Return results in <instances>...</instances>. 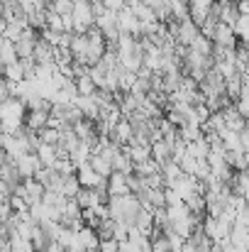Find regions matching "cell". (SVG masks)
<instances>
[{
	"label": "cell",
	"instance_id": "obj_1",
	"mask_svg": "<svg viewBox=\"0 0 249 252\" xmlns=\"http://www.w3.org/2000/svg\"><path fill=\"white\" fill-rule=\"evenodd\" d=\"M27 110H29V105H27L22 98H17V95L2 100V110H0V118H2V132H10V135H12V132H20V130L25 127Z\"/></svg>",
	"mask_w": 249,
	"mask_h": 252
},
{
	"label": "cell",
	"instance_id": "obj_2",
	"mask_svg": "<svg viewBox=\"0 0 249 252\" xmlns=\"http://www.w3.org/2000/svg\"><path fill=\"white\" fill-rule=\"evenodd\" d=\"M213 12H215V17H218L220 22H225V25H232V27H235V22L240 20L237 0H215V5H213Z\"/></svg>",
	"mask_w": 249,
	"mask_h": 252
},
{
	"label": "cell",
	"instance_id": "obj_3",
	"mask_svg": "<svg viewBox=\"0 0 249 252\" xmlns=\"http://www.w3.org/2000/svg\"><path fill=\"white\" fill-rule=\"evenodd\" d=\"M76 174H79V179H81L83 189H108V176L98 174L95 169L90 167V162H88V164H81Z\"/></svg>",
	"mask_w": 249,
	"mask_h": 252
},
{
	"label": "cell",
	"instance_id": "obj_4",
	"mask_svg": "<svg viewBox=\"0 0 249 252\" xmlns=\"http://www.w3.org/2000/svg\"><path fill=\"white\" fill-rule=\"evenodd\" d=\"M15 164H17V171H20L22 179H34L37 171L44 167L37 152H27V155H22L20 159H15Z\"/></svg>",
	"mask_w": 249,
	"mask_h": 252
},
{
	"label": "cell",
	"instance_id": "obj_5",
	"mask_svg": "<svg viewBox=\"0 0 249 252\" xmlns=\"http://www.w3.org/2000/svg\"><path fill=\"white\" fill-rule=\"evenodd\" d=\"M213 42H215V47H222V49H237V34H235L232 25L218 22V27L213 32Z\"/></svg>",
	"mask_w": 249,
	"mask_h": 252
},
{
	"label": "cell",
	"instance_id": "obj_6",
	"mask_svg": "<svg viewBox=\"0 0 249 252\" xmlns=\"http://www.w3.org/2000/svg\"><path fill=\"white\" fill-rule=\"evenodd\" d=\"M49 118H52V110H49V108H29V110H27L25 127L39 132V130H44V127L49 125Z\"/></svg>",
	"mask_w": 249,
	"mask_h": 252
},
{
	"label": "cell",
	"instance_id": "obj_7",
	"mask_svg": "<svg viewBox=\"0 0 249 252\" xmlns=\"http://www.w3.org/2000/svg\"><path fill=\"white\" fill-rule=\"evenodd\" d=\"M117 22H120V30L122 32L135 34V37H142V22H139V17L130 7H125V10L117 12Z\"/></svg>",
	"mask_w": 249,
	"mask_h": 252
},
{
	"label": "cell",
	"instance_id": "obj_8",
	"mask_svg": "<svg viewBox=\"0 0 249 252\" xmlns=\"http://www.w3.org/2000/svg\"><path fill=\"white\" fill-rule=\"evenodd\" d=\"M135 135H137V130H135V125H132L130 118H122V120L115 125V130L110 132V137H112L117 145H122V147H127V145L135 140Z\"/></svg>",
	"mask_w": 249,
	"mask_h": 252
},
{
	"label": "cell",
	"instance_id": "obj_9",
	"mask_svg": "<svg viewBox=\"0 0 249 252\" xmlns=\"http://www.w3.org/2000/svg\"><path fill=\"white\" fill-rule=\"evenodd\" d=\"M108 193H110V196H125V193H132V189H130V174L112 171V174L108 176Z\"/></svg>",
	"mask_w": 249,
	"mask_h": 252
},
{
	"label": "cell",
	"instance_id": "obj_10",
	"mask_svg": "<svg viewBox=\"0 0 249 252\" xmlns=\"http://www.w3.org/2000/svg\"><path fill=\"white\" fill-rule=\"evenodd\" d=\"M37 155H39V159H42V164L49 169L56 167V162L61 159V155H59V150H56V145H47V142H42L39 147H37Z\"/></svg>",
	"mask_w": 249,
	"mask_h": 252
},
{
	"label": "cell",
	"instance_id": "obj_11",
	"mask_svg": "<svg viewBox=\"0 0 249 252\" xmlns=\"http://www.w3.org/2000/svg\"><path fill=\"white\" fill-rule=\"evenodd\" d=\"M5 69V79H10V81H15V84H20V81H25L27 79V66H25V62L22 59H17V62H12V64H7V66H2Z\"/></svg>",
	"mask_w": 249,
	"mask_h": 252
},
{
	"label": "cell",
	"instance_id": "obj_12",
	"mask_svg": "<svg viewBox=\"0 0 249 252\" xmlns=\"http://www.w3.org/2000/svg\"><path fill=\"white\" fill-rule=\"evenodd\" d=\"M112 169H115V171H122V174H135V162H132V157L127 155L125 147L112 157Z\"/></svg>",
	"mask_w": 249,
	"mask_h": 252
},
{
	"label": "cell",
	"instance_id": "obj_13",
	"mask_svg": "<svg viewBox=\"0 0 249 252\" xmlns=\"http://www.w3.org/2000/svg\"><path fill=\"white\" fill-rule=\"evenodd\" d=\"M152 157L164 167L166 162L171 159V145H168L166 140H157V142H152Z\"/></svg>",
	"mask_w": 249,
	"mask_h": 252
},
{
	"label": "cell",
	"instance_id": "obj_14",
	"mask_svg": "<svg viewBox=\"0 0 249 252\" xmlns=\"http://www.w3.org/2000/svg\"><path fill=\"white\" fill-rule=\"evenodd\" d=\"M81 191H83V184H81V179H79V174H71V176L64 179V189H61V193H64L66 198H76Z\"/></svg>",
	"mask_w": 249,
	"mask_h": 252
},
{
	"label": "cell",
	"instance_id": "obj_15",
	"mask_svg": "<svg viewBox=\"0 0 249 252\" xmlns=\"http://www.w3.org/2000/svg\"><path fill=\"white\" fill-rule=\"evenodd\" d=\"M90 167L95 169L98 174H103V176H110V174L115 171V169H112V162H110L108 157H103V155H98V152H95V155L90 157Z\"/></svg>",
	"mask_w": 249,
	"mask_h": 252
},
{
	"label": "cell",
	"instance_id": "obj_16",
	"mask_svg": "<svg viewBox=\"0 0 249 252\" xmlns=\"http://www.w3.org/2000/svg\"><path fill=\"white\" fill-rule=\"evenodd\" d=\"M17 59H20V54H17V44H15L12 39L2 37V66H7V64L17 62Z\"/></svg>",
	"mask_w": 249,
	"mask_h": 252
},
{
	"label": "cell",
	"instance_id": "obj_17",
	"mask_svg": "<svg viewBox=\"0 0 249 252\" xmlns=\"http://www.w3.org/2000/svg\"><path fill=\"white\" fill-rule=\"evenodd\" d=\"M162 171H164L166 186H168V184H173L176 179H181V176H183V169H181V164H178L176 159H168L164 167H162Z\"/></svg>",
	"mask_w": 249,
	"mask_h": 252
},
{
	"label": "cell",
	"instance_id": "obj_18",
	"mask_svg": "<svg viewBox=\"0 0 249 252\" xmlns=\"http://www.w3.org/2000/svg\"><path fill=\"white\" fill-rule=\"evenodd\" d=\"M61 135H64V130L52 127V125H47L44 130H39V137H42V142H47V145H59V142H61Z\"/></svg>",
	"mask_w": 249,
	"mask_h": 252
},
{
	"label": "cell",
	"instance_id": "obj_19",
	"mask_svg": "<svg viewBox=\"0 0 249 252\" xmlns=\"http://www.w3.org/2000/svg\"><path fill=\"white\" fill-rule=\"evenodd\" d=\"M47 27L49 30H56V32H66V20L64 15L54 12V10H47Z\"/></svg>",
	"mask_w": 249,
	"mask_h": 252
},
{
	"label": "cell",
	"instance_id": "obj_20",
	"mask_svg": "<svg viewBox=\"0 0 249 252\" xmlns=\"http://www.w3.org/2000/svg\"><path fill=\"white\" fill-rule=\"evenodd\" d=\"M135 171H137L139 176H152V174L162 171V164L152 157V159H147V162H142V164H135Z\"/></svg>",
	"mask_w": 249,
	"mask_h": 252
},
{
	"label": "cell",
	"instance_id": "obj_21",
	"mask_svg": "<svg viewBox=\"0 0 249 252\" xmlns=\"http://www.w3.org/2000/svg\"><path fill=\"white\" fill-rule=\"evenodd\" d=\"M235 34H237V39H242L245 44L249 42V15H240V20L235 22Z\"/></svg>",
	"mask_w": 249,
	"mask_h": 252
},
{
	"label": "cell",
	"instance_id": "obj_22",
	"mask_svg": "<svg viewBox=\"0 0 249 252\" xmlns=\"http://www.w3.org/2000/svg\"><path fill=\"white\" fill-rule=\"evenodd\" d=\"M152 252H173V245H171V240L166 238L164 233L152 238Z\"/></svg>",
	"mask_w": 249,
	"mask_h": 252
},
{
	"label": "cell",
	"instance_id": "obj_23",
	"mask_svg": "<svg viewBox=\"0 0 249 252\" xmlns=\"http://www.w3.org/2000/svg\"><path fill=\"white\" fill-rule=\"evenodd\" d=\"M103 5H105L108 10H112V12H120V10L127 7V0H103Z\"/></svg>",
	"mask_w": 249,
	"mask_h": 252
},
{
	"label": "cell",
	"instance_id": "obj_24",
	"mask_svg": "<svg viewBox=\"0 0 249 252\" xmlns=\"http://www.w3.org/2000/svg\"><path fill=\"white\" fill-rule=\"evenodd\" d=\"M44 252H69V248H66V245H61L59 240H52V243L47 245V250Z\"/></svg>",
	"mask_w": 249,
	"mask_h": 252
},
{
	"label": "cell",
	"instance_id": "obj_25",
	"mask_svg": "<svg viewBox=\"0 0 249 252\" xmlns=\"http://www.w3.org/2000/svg\"><path fill=\"white\" fill-rule=\"evenodd\" d=\"M237 223H242L245 228H249V203L237 213Z\"/></svg>",
	"mask_w": 249,
	"mask_h": 252
},
{
	"label": "cell",
	"instance_id": "obj_26",
	"mask_svg": "<svg viewBox=\"0 0 249 252\" xmlns=\"http://www.w3.org/2000/svg\"><path fill=\"white\" fill-rule=\"evenodd\" d=\"M181 252H200V250H198V245H195L193 240H186V243H183V250H181Z\"/></svg>",
	"mask_w": 249,
	"mask_h": 252
},
{
	"label": "cell",
	"instance_id": "obj_27",
	"mask_svg": "<svg viewBox=\"0 0 249 252\" xmlns=\"http://www.w3.org/2000/svg\"><path fill=\"white\" fill-rule=\"evenodd\" d=\"M90 2H103V0H90Z\"/></svg>",
	"mask_w": 249,
	"mask_h": 252
}]
</instances>
